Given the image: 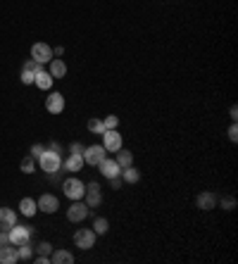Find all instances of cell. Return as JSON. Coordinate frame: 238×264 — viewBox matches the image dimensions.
<instances>
[{
    "instance_id": "36",
    "label": "cell",
    "mask_w": 238,
    "mask_h": 264,
    "mask_svg": "<svg viewBox=\"0 0 238 264\" xmlns=\"http://www.w3.org/2000/svg\"><path fill=\"white\" fill-rule=\"evenodd\" d=\"M228 117L234 119V122L238 119V108H236V105H231V110H228Z\"/></svg>"
},
{
    "instance_id": "7",
    "label": "cell",
    "mask_w": 238,
    "mask_h": 264,
    "mask_svg": "<svg viewBox=\"0 0 238 264\" xmlns=\"http://www.w3.org/2000/svg\"><path fill=\"white\" fill-rule=\"evenodd\" d=\"M88 216V205L86 202H81V200H72V207L67 210V219L74 222V224H79Z\"/></svg>"
},
{
    "instance_id": "24",
    "label": "cell",
    "mask_w": 238,
    "mask_h": 264,
    "mask_svg": "<svg viewBox=\"0 0 238 264\" xmlns=\"http://www.w3.org/2000/svg\"><path fill=\"white\" fill-rule=\"evenodd\" d=\"M110 228V222L105 219V216H96V222H93V231H96V236H105Z\"/></svg>"
},
{
    "instance_id": "35",
    "label": "cell",
    "mask_w": 238,
    "mask_h": 264,
    "mask_svg": "<svg viewBox=\"0 0 238 264\" xmlns=\"http://www.w3.org/2000/svg\"><path fill=\"white\" fill-rule=\"evenodd\" d=\"M34 262H36V264H50V257H46V254H38Z\"/></svg>"
},
{
    "instance_id": "33",
    "label": "cell",
    "mask_w": 238,
    "mask_h": 264,
    "mask_svg": "<svg viewBox=\"0 0 238 264\" xmlns=\"http://www.w3.org/2000/svg\"><path fill=\"white\" fill-rule=\"evenodd\" d=\"M84 143H72V148H70V152H76V155H84Z\"/></svg>"
},
{
    "instance_id": "15",
    "label": "cell",
    "mask_w": 238,
    "mask_h": 264,
    "mask_svg": "<svg viewBox=\"0 0 238 264\" xmlns=\"http://www.w3.org/2000/svg\"><path fill=\"white\" fill-rule=\"evenodd\" d=\"M72 262H74V254L70 250H64V248H58V250L50 252V264H72Z\"/></svg>"
},
{
    "instance_id": "13",
    "label": "cell",
    "mask_w": 238,
    "mask_h": 264,
    "mask_svg": "<svg viewBox=\"0 0 238 264\" xmlns=\"http://www.w3.org/2000/svg\"><path fill=\"white\" fill-rule=\"evenodd\" d=\"M17 224V214L10 207H0V231H10Z\"/></svg>"
},
{
    "instance_id": "6",
    "label": "cell",
    "mask_w": 238,
    "mask_h": 264,
    "mask_svg": "<svg viewBox=\"0 0 238 264\" xmlns=\"http://www.w3.org/2000/svg\"><path fill=\"white\" fill-rule=\"evenodd\" d=\"M31 60H36L38 64H48L52 60V48L48 43H34L31 46Z\"/></svg>"
},
{
    "instance_id": "21",
    "label": "cell",
    "mask_w": 238,
    "mask_h": 264,
    "mask_svg": "<svg viewBox=\"0 0 238 264\" xmlns=\"http://www.w3.org/2000/svg\"><path fill=\"white\" fill-rule=\"evenodd\" d=\"M114 160H117V164L122 166V169H126V166L134 164V155H131L129 150H122V148L117 150V157H114Z\"/></svg>"
},
{
    "instance_id": "1",
    "label": "cell",
    "mask_w": 238,
    "mask_h": 264,
    "mask_svg": "<svg viewBox=\"0 0 238 264\" xmlns=\"http://www.w3.org/2000/svg\"><path fill=\"white\" fill-rule=\"evenodd\" d=\"M38 166L46 172V174L55 176L60 172V166H62V160H60V152H55L52 148H48V150H43L38 157Z\"/></svg>"
},
{
    "instance_id": "32",
    "label": "cell",
    "mask_w": 238,
    "mask_h": 264,
    "mask_svg": "<svg viewBox=\"0 0 238 264\" xmlns=\"http://www.w3.org/2000/svg\"><path fill=\"white\" fill-rule=\"evenodd\" d=\"M228 138H231L234 143H236V140H238V126H236V122H234V124L228 126Z\"/></svg>"
},
{
    "instance_id": "2",
    "label": "cell",
    "mask_w": 238,
    "mask_h": 264,
    "mask_svg": "<svg viewBox=\"0 0 238 264\" xmlns=\"http://www.w3.org/2000/svg\"><path fill=\"white\" fill-rule=\"evenodd\" d=\"M62 193L70 198V200H81L84 193H86V184L79 181L76 176H72V178H67V181L62 184Z\"/></svg>"
},
{
    "instance_id": "38",
    "label": "cell",
    "mask_w": 238,
    "mask_h": 264,
    "mask_svg": "<svg viewBox=\"0 0 238 264\" xmlns=\"http://www.w3.org/2000/svg\"><path fill=\"white\" fill-rule=\"evenodd\" d=\"M112 181V188H122V178L119 176H114V178H110Z\"/></svg>"
},
{
    "instance_id": "4",
    "label": "cell",
    "mask_w": 238,
    "mask_h": 264,
    "mask_svg": "<svg viewBox=\"0 0 238 264\" xmlns=\"http://www.w3.org/2000/svg\"><path fill=\"white\" fill-rule=\"evenodd\" d=\"M96 231L93 228H79L76 234H74V245L81 248V250H90L93 245H96Z\"/></svg>"
},
{
    "instance_id": "5",
    "label": "cell",
    "mask_w": 238,
    "mask_h": 264,
    "mask_svg": "<svg viewBox=\"0 0 238 264\" xmlns=\"http://www.w3.org/2000/svg\"><path fill=\"white\" fill-rule=\"evenodd\" d=\"M84 198H86V205H88V210H96V207L102 202V193H100V184H98V181H90V184H86V193H84Z\"/></svg>"
},
{
    "instance_id": "19",
    "label": "cell",
    "mask_w": 238,
    "mask_h": 264,
    "mask_svg": "<svg viewBox=\"0 0 238 264\" xmlns=\"http://www.w3.org/2000/svg\"><path fill=\"white\" fill-rule=\"evenodd\" d=\"M20 212L24 216H34L36 212H38V205H36V200H34V198H24V200L20 202Z\"/></svg>"
},
{
    "instance_id": "34",
    "label": "cell",
    "mask_w": 238,
    "mask_h": 264,
    "mask_svg": "<svg viewBox=\"0 0 238 264\" xmlns=\"http://www.w3.org/2000/svg\"><path fill=\"white\" fill-rule=\"evenodd\" d=\"M43 150H46V148H43V146H38V143H36V146L31 148V155H34V157H36V160H38V157H40V152H43Z\"/></svg>"
},
{
    "instance_id": "9",
    "label": "cell",
    "mask_w": 238,
    "mask_h": 264,
    "mask_svg": "<svg viewBox=\"0 0 238 264\" xmlns=\"http://www.w3.org/2000/svg\"><path fill=\"white\" fill-rule=\"evenodd\" d=\"M36 205H38L40 212H46V214H55L58 207H60V200L52 196V193H43V196L36 200Z\"/></svg>"
},
{
    "instance_id": "18",
    "label": "cell",
    "mask_w": 238,
    "mask_h": 264,
    "mask_svg": "<svg viewBox=\"0 0 238 264\" xmlns=\"http://www.w3.org/2000/svg\"><path fill=\"white\" fill-rule=\"evenodd\" d=\"M50 76L52 78H64L67 76V64L62 60H50Z\"/></svg>"
},
{
    "instance_id": "16",
    "label": "cell",
    "mask_w": 238,
    "mask_h": 264,
    "mask_svg": "<svg viewBox=\"0 0 238 264\" xmlns=\"http://www.w3.org/2000/svg\"><path fill=\"white\" fill-rule=\"evenodd\" d=\"M52 81H55V78L50 76V72H46V69H38V72L34 74V84H36L40 90H48V88L52 86Z\"/></svg>"
},
{
    "instance_id": "17",
    "label": "cell",
    "mask_w": 238,
    "mask_h": 264,
    "mask_svg": "<svg viewBox=\"0 0 238 264\" xmlns=\"http://www.w3.org/2000/svg\"><path fill=\"white\" fill-rule=\"evenodd\" d=\"M67 172H81L84 169V155H76V152H70V157L62 162Z\"/></svg>"
},
{
    "instance_id": "11",
    "label": "cell",
    "mask_w": 238,
    "mask_h": 264,
    "mask_svg": "<svg viewBox=\"0 0 238 264\" xmlns=\"http://www.w3.org/2000/svg\"><path fill=\"white\" fill-rule=\"evenodd\" d=\"M46 110H48L50 114H60L64 110V96L58 93V90H52L48 98H46Z\"/></svg>"
},
{
    "instance_id": "12",
    "label": "cell",
    "mask_w": 238,
    "mask_h": 264,
    "mask_svg": "<svg viewBox=\"0 0 238 264\" xmlns=\"http://www.w3.org/2000/svg\"><path fill=\"white\" fill-rule=\"evenodd\" d=\"M98 169H100V174L105 176V178H114V176L122 174V166L117 164V160H108V157H105V160L98 164Z\"/></svg>"
},
{
    "instance_id": "30",
    "label": "cell",
    "mask_w": 238,
    "mask_h": 264,
    "mask_svg": "<svg viewBox=\"0 0 238 264\" xmlns=\"http://www.w3.org/2000/svg\"><path fill=\"white\" fill-rule=\"evenodd\" d=\"M22 84H24V86H31V84H34V72H24V69H22Z\"/></svg>"
},
{
    "instance_id": "20",
    "label": "cell",
    "mask_w": 238,
    "mask_h": 264,
    "mask_svg": "<svg viewBox=\"0 0 238 264\" xmlns=\"http://www.w3.org/2000/svg\"><path fill=\"white\" fill-rule=\"evenodd\" d=\"M214 202H217V198L212 196V193H200L198 196V207L200 210H214Z\"/></svg>"
},
{
    "instance_id": "23",
    "label": "cell",
    "mask_w": 238,
    "mask_h": 264,
    "mask_svg": "<svg viewBox=\"0 0 238 264\" xmlns=\"http://www.w3.org/2000/svg\"><path fill=\"white\" fill-rule=\"evenodd\" d=\"M17 254H20V262H26V260H31V257H34V248H31V240H29V243L17 245Z\"/></svg>"
},
{
    "instance_id": "28",
    "label": "cell",
    "mask_w": 238,
    "mask_h": 264,
    "mask_svg": "<svg viewBox=\"0 0 238 264\" xmlns=\"http://www.w3.org/2000/svg\"><path fill=\"white\" fill-rule=\"evenodd\" d=\"M34 250H36V252H38V254H46V257H50V252H52V245H50V243H46V240H43V243H38V245H36V248H34Z\"/></svg>"
},
{
    "instance_id": "26",
    "label": "cell",
    "mask_w": 238,
    "mask_h": 264,
    "mask_svg": "<svg viewBox=\"0 0 238 264\" xmlns=\"http://www.w3.org/2000/svg\"><path fill=\"white\" fill-rule=\"evenodd\" d=\"M88 131L90 134H98V136H102V131H105V126H102V119H88Z\"/></svg>"
},
{
    "instance_id": "31",
    "label": "cell",
    "mask_w": 238,
    "mask_h": 264,
    "mask_svg": "<svg viewBox=\"0 0 238 264\" xmlns=\"http://www.w3.org/2000/svg\"><path fill=\"white\" fill-rule=\"evenodd\" d=\"M10 245V231H0V248Z\"/></svg>"
},
{
    "instance_id": "37",
    "label": "cell",
    "mask_w": 238,
    "mask_h": 264,
    "mask_svg": "<svg viewBox=\"0 0 238 264\" xmlns=\"http://www.w3.org/2000/svg\"><path fill=\"white\" fill-rule=\"evenodd\" d=\"M222 205H224V207H228V210H234V207H236V200H234V198H228V200H224Z\"/></svg>"
},
{
    "instance_id": "27",
    "label": "cell",
    "mask_w": 238,
    "mask_h": 264,
    "mask_svg": "<svg viewBox=\"0 0 238 264\" xmlns=\"http://www.w3.org/2000/svg\"><path fill=\"white\" fill-rule=\"evenodd\" d=\"M102 126H105V131H110V128H117L119 126V117H117V114H108V117L102 119Z\"/></svg>"
},
{
    "instance_id": "3",
    "label": "cell",
    "mask_w": 238,
    "mask_h": 264,
    "mask_svg": "<svg viewBox=\"0 0 238 264\" xmlns=\"http://www.w3.org/2000/svg\"><path fill=\"white\" fill-rule=\"evenodd\" d=\"M108 157V150L100 146H90V148H84V164H90V166H98L102 160Z\"/></svg>"
},
{
    "instance_id": "25",
    "label": "cell",
    "mask_w": 238,
    "mask_h": 264,
    "mask_svg": "<svg viewBox=\"0 0 238 264\" xmlns=\"http://www.w3.org/2000/svg\"><path fill=\"white\" fill-rule=\"evenodd\" d=\"M22 172H24V174H34V172H36V157L34 155L24 157V160H22Z\"/></svg>"
},
{
    "instance_id": "29",
    "label": "cell",
    "mask_w": 238,
    "mask_h": 264,
    "mask_svg": "<svg viewBox=\"0 0 238 264\" xmlns=\"http://www.w3.org/2000/svg\"><path fill=\"white\" fill-rule=\"evenodd\" d=\"M24 72H34V74H36V72H38V69H43V64H38V62H36V60H26V62H24Z\"/></svg>"
},
{
    "instance_id": "8",
    "label": "cell",
    "mask_w": 238,
    "mask_h": 264,
    "mask_svg": "<svg viewBox=\"0 0 238 264\" xmlns=\"http://www.w3.org/2000/svg\"><path fill=\"white\" fill-rule=\"evenodd\" d=\"M102 148L108 152H117L119 148H122V134H117V128L102 131Z\"/></svg>"
},
{
    "instance_id": "14",
    "label": "cell",
    "mask_w": 238,
    "mask_h": 264,
    "mask_svg": "<svg viewBox=\"0 0 238 264\" xmlns=\"http://www.w3.org/2000/svg\"><path fill=\"white\" fill-rule=\"evenodd\" d=\"M20 262V254H17V245H5L0 248V264H17Z\"/></svg>"
},
{
    "instance_id": "10",
    "label": "cell",
    "mask_w": 238,
    "mask_h": 264,
    "mask_svg": "<svg viewBox=\"0 0 238 264\" xmlns=\"http://www.w3.org/2000/svg\"><path fill=\"white\" fill-rule=\"evenodd\" d=\"M31 240V228L29 226H12L10 228V243L12 245H22V243H29Z\"/></svg>"
},
{
    "instance_id": "22",
    "label": "cell",
    "mask_w": 238,
    "mask_h": 264,
    "mask_svg": "<svg viewBox=\"0 0 238 264\" xmlns=\"http://www.w3.org/2000/svg\"><path fill=\"white\" fill-rule=\"evenodd\" d=\"M122 176H124V181H126V184H138V181H140V172L134 164L126 166V169H122Z\"/></svg>"
}]
</instances>
